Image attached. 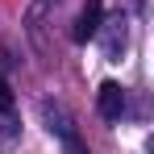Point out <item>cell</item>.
Returning <instances> with one entry per match:
<instances>
[{"mask_svg":"<svg viewBox=\"0 0 154 154\" xmlns=\"http://www.w3.org/2000/svg\"><path fill=\"white\" fill-rule=\"evenodd\" d=\"M100 21H104V4L100 0H88V4L79 8V17H75V42L96 38V33H100Z\"/></svg>","mask_w":154,"mask_h":154,"instance_id":"cell-2","label":"cell"},{"mask_svg":"<svg viewBox=\"0 0 154 154\" xmlns=\"http://www.w3.org/2000/svg\"><path fill=\"white\" fill-rule=\"evenodd\" d=\"M96 108H100L104 121H121V112H125V92H121V83H100V92H96Z\"/></svg>","mask_w":154,"mask_h":154,"instance_id":"cell-1","label":"cell"},{"mask_svg":"<svg viewBox=\"0 0 154 154\" xmlns=\"http://www.w3.org/2000/svg\"><path fill=\"white\" fill-rule=\"evenodd\" d=\"M13 104H17V96H13V88H8V79L0 75V112H13Z\"/></svg>","mask_w":154,"mask_h":154,"instance_id":"cell-3","label":"cell"}]
</instances>
